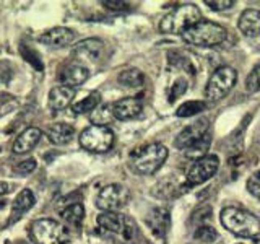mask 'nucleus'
I'll return each instance as SVG.
<instances>
[{
	"label": "nucleus",
	"mask_w": 260,
	"mask_h": 244,
	"mask_svg": "<svg viewBox=\"0 0 260 244\" xmlns=\"http://www.w3.org/2000/svg\"><path fill=\"white\" fill-rule=\"evenodd\" d=\"M219 220L228 231L239 238H257L260 234V220L242 208L226 207L221 210Z\"/></svg>",
	"instance_id": "f257e3e1"
},
{
	"label": "nucleus",
	"mask_w": 260,
	"mask_h": 244,
	"mask_svg": "<svg viewBox=\"0 0 260 244\" xmlns=\"http://www.w3.org/2000/svg\"><path fill=\"white\" fill-rule=\"evenodd\" d=\"M168 160V148L161 143H150L135 150L130 155V166L138 174L148 176L165 165Z\"/></svg>",
	"instance_id": "f03ea898"
},
{
	"label": "nucleus",
	"mask_w": 260,
	"mask_h": 244,
	"mask_svg": "<svg viewBox=\"0 0 260 244\" xmlns=\"http://www.w3.org/2000/svg\"><path fill=\"white\" fill-rule=\"evenodd\" d=\"M228 31L221 24L210 20H202L197 24H193L192 28L187 29L182 39L187 44L197 46V47H215L219 46L226 39Z\"/></svg>",
	"instance_id": "7ed1b4c3"
},
{
	"label": "nucleus",
	"mask_w": 260,
	"mask_h": 244,
	"mask_svg": "<svg viewBox=\"0 0 260 244\" xmlns=\"http://www.w3.org/2000/svg\"><path fill=\"white\" fill-rule=\"evenodd\" d=\"M202 21V12L195 4H185L168 13L159 23V29L168 35H184L193 24Z\"/></svg>",
	"instance_id": "20e7f679"
},
{
	"label": "nucleus",
	"mask_w": 260,
	"mask_h": 244,
	"mask_svg": "<svg viewBox=\"0 0 260 244\" xmlns=\"http://www.w3.org/2000/svg\"><path fill=\"white\" fill-rule=\"evenodd\" d=\"M98 230L104 236L119 238L122 241H130L135 236V223L128 217L119 214V211H103L96 218Z\"/></svg>",
	"instance_id": "39448f33"
},
{
	"label": "nucleus",
	"mask_w": 260,
	"mask_h": 244,
	"mask_svg": "<svg viewBox=\"0 0 260 244\" xmlns=\"http://www.w3.org/2000/svg\"><path fill=\"white\" fill-rule=\"evenodd\" d=\"M31 236L38 244H67L70 239L69 228L51 218L36 220L31 225Z\"/></svg>",
	"instance_id": "423d86ee"
},
{
	"label": "nucleus",
	"mask_w": 260,
	"mask_h": 244,
	"mask_svg": "<svg viewBox=\"0 0 260 244\" xmlns=\"http://www.w3.org/2000/svg\"><path fill=\"white\" fill-rule=\"evenodd\" d=\"M236 80H238V72H236L233 67H219L216 69L207 83L205 88V98L207 101L215 103L223 100V98L231 92V88L236 85Z\"/></svg>",
	"instance_id": "0eeeda50"
},
{
	"label": "nucleus",
	"mask_w": 260,
	"mask_h": 244,
	"mask_svg": "<svg viewBox=\"0 0 260 244\" xmlns=\"http://www.w3.org/2000/svg\"><path fill=\"white\" fill-rule=\"evenodd\" d=\"M80 145L91 153H104L112 148L114 132L104 126H89L80 135Z\"/></svg>",
	"instance_id": "6e6552de"
},
{
	"label": "nucleus",
	"mask_w": 260,
	"mask_h": 244,
	"mask_svg": "<svg viewBox=\"0 0 260 244\" xmlns=\"http://www.w3.org/2000/svg\"><path fill=\"white\" fill-rule=\"evenodd\" d=\"M130 200V192L122 184H109L103 187L96 197V207L104 211H117Z\"/></svg>",
	"instance_id": "1a4fd4ad"
},
{
	"label": "nucleus",
	"mask_w": 260,
	"mask_h": 244,
	"mask_svg": "<svg viewBox=\"0 0 260 244\" xmlns=\"http://www.w3.org/2000/svg\"><path fill=\"white\" fill-rule=\"evenodd\" d=\"M218 166H219V160L216 155H207V157L193 161L185 174L187 184L199 186L207 182L210 177H213L216 174Z\"/></svg>",
	"instance_id": "9d476101"
},
{
	"label": "nucleus",
	"mask_w": 260,
	"mask_h": 244,
	"mask_svg": "<svg viewBox=\"0 0 260 244\" xmlns=\"http://www.w3.org/2000/svg\"><path fill=\"white\" fill-rule=\"evenodd\" d=\"M208 132H210V120L207 117H202L199 120H195L193 124L187 126L182 132L176 137L174 146L179 150H185V148H189L193 142H197L199 138H202Z\"/></svg>",
	"instance_id": "9b49d317"
},
{
	"label": "nucleus",
	"mask_w": 260,
	"mask_h": 244,
	"mask_svg": "<svg viewBox=\"0 0 260 244\" xmlns=\"http://www.w3.org/2000/svg\"><path fill=\"white\" fill-rule=\"evenodd\" d=\"M143 104L135 96L122 98V100L112 103V114L117 120H132L142 114Z\"/></svg>",
	"instance_id": "f8f14e48"
},
{
	"label": "nucleus",
	"mask_w": 260,
	"mask_h": 244,
	"mask_svg": "<svg viewBox=\"0 0 260 244\" xmlns=\"http://www.w3.org/2000/svg\"><path fill=\"white\" fill-rule=\"evenodd\" d=\"M103 49H104L103 41L96 39V38H88L75 46V49H73V55H75L77 60H80V62H96L101 57Z\"/></svg>",
	"instance_id": "ddd939ff"
},
{
	"label": "nucleus",
	"mask_w": 260,
	"mask_h": 244,
	"mask_svg": "<svg viewBox=\"0 0 260 244\" xmlns=\"http://www.w3.org/2000/svg\"><path fill=\"white\" fill-rule=\"evenodd\" d=\"M146 223L151 228V231L154 233V236L158 238H166V234L171 228V215L168 208H153L151 214L146 218Z\"/></svg>",
	"instance_id": "4468645a"
},
{
	"label": "nucleus",
	"mask_w": 260,
	"mask_h": 244,
	"mask_svg": "<svg viewBox=\"0 0 260 244\" xmlns=\"http://www.w3.org/2000/svg\"><path fill=\"white\" fill-rule=\"evenodd\" d=\"M89 77V70L85 67V65L81 64H70L69 67H65L60 75H59V80L60 83L69 86V88H75V86H80L83 85L85 81L88 80Z\"/></svg>",
	"instance_id": "2eb2a0df"
},
{
	"label": "nucleus",
	"mask_w": 260,
	"mask_h": 244,
	"mask_svg": "<svg viewBox=\"0 0 260 244\" xmlns=\"http://www.w3.org/2000/svg\"><path fill=\"white\" fill-rule=\"evenodd\" d=\"M73 39H75V33H73V29L63 28V26L49 29L39 38L41 43L49 47H65V46L72 44Z\"/></svg>",
	"instance_id": "dca6fc26"
},
{
	"label": "nucleus",
	"mask_w": 260,
	"mask_h": 244,
	"mask_svg": "<svg viewBox=\"0 0 260 244\" xmlns=\"http://www.w3.org/2000/svg\"><path fill=\"white\" fill-rule=\"evenodd\" d=\"M238 28L244 36L255 38L260 35V12L255 8H247L239 16Z\"/></svg>",
	"instance_id": "f3484780"
},
{
	"label": "nucleus",
	"mask_w": 260,
	"mask_h": 244,
	"mask_svg": "<svg viewBox=\"0 0 260 244\" xmlns=\"http://www.w3.org/2000/svg\"><path fill=\"white\" fill-rule=\"evenodd\" d=\"M75 98V89L69 86H55L49 92V108L52 111H63L72 104Z\"/></svg>",
	"instance_id": "a211bd4d"
},
{
	"label": "nucleus",
	"mask_w": 260,
	"mask_h": 244,
	"mask_svg": "<svg viewBox=\"0 0 260 244\" xmlns=\"http://www.w3.org/2000/svg\"><path fill=\"white\" fill-rule=\"evenodd\" d=\"M36 202L35 194H32L31 189H23L16 199L13 200V205H12V214H10V223L18 222V220L26 214L29 208H32Z\"/></svg>",
	"instance_id": "6ab92c4d"
},
{
	"label": "nucleus",
	"mask_w": 260,
	"mask_h": 244,
	"mask_svg": "<svg viewBox=\"0 0 260 244\" xmlns=\"http://www.w3.org/2000/svg\"><path fill=\"white\" fill-rule=\"evenodd\" d=\"M46 135L52 143L65 145L72 140L73 135H75V129L70 124H65V122H54V124L47 126Z\"/></svg>",
	"instance_id": "aec40b11"
},
{
	"label": "nucleus",
	"mask_w": 260,
	"mask_h": 244,
	"mask_svg": "<svg viewBox=\"0 0 260 244\" xmlns=\"http://www.w3.org/2000/svg\"><path fill=\"white\" fill-rule=\"evenodd\" d=\"M41 135H43V132L36 127H29L26 130H23V132L16 137V140L13 143V151L20 155L28 153L38 145V142L41 140Z\"/></svg>",
	"instance_id": "412c9836"
},
{
	"label": "nucleus",
	"mask_w": 260,
	"mask_h": 244,
	"mask_svg": "<svg viewBox=\"0 0 260 244\" xmlns=\"http://www.w3.org/2000/svg\"><path fill=\"white\" fill-rule=\"evenodd\" d=\"M60 218L63 220V223L67 226L78 228L85 218V208L81 203H72V205L65 207L60 211Z\"/></svg>",
	"instance_id": "4be33fe9"
},
{
	"label": "nucleus",
	"mask_w": 260,
	"mask_h": 244,
	"mask_svg": "<svg viewBox=\"0 0 260 244\" xmlns=\"http://www.w3.org/2000/svg\"><path fill=\"white\" fill-rule=\"evenodd\" d=\"M210 145H211V134H205L202 138H199L197 142H193L189 148L184 150V155L189 160H200L203 157H207V153L210 150Z\"/></svg>",
	"instance_id": "5701e85b"
},
{
	"label": "nucleus",
	"mask_w": 260,
	"mask_h": 244,
	"mask_svg": "<svg viewBox=\"0 0 260 244\" xmlns=\"http://www.w3.org/2000/svg\"><path fill=\"white\" fill-rule=\"evenodd\" d=\"M100 104H101V95L98 92H93V93H89L86 98H83L81 101L73 104L72 111L75 114H88V112H93Z\"/></svg>",
	"instance_id": "b1692460"
},
{
	"label": "nucleus",
	"mask_w": 260,
	"mask_h": 244,
	"mask_svg": "<svg viewBox=\"0 0 260 244\" xmlns=\"http://www.w3.org/2000/svg\"><path fill=\"white\" fill-rule=\"evenodd\" d=\"M119 83L122 86H127V88H137V86H142L143 81H145V77L143 73L138 70V69H127L124 72L119 73Z\"/></svg>",
	"instance_id": "393cba45"
},
{
	"label": "nucleus",
	"mask_w": 260,
	"mask_h": 244,
	"mask_svg": "<svg viewBox=\"0 0 260 244\" xmlns=\"http://www.w3.org/2000/svg\"><path fill=\"white\" fill-rule=\"evenodd\" d=\"M114 119L112 114V104H103L91 112V120L94 122V126H104L108 127L109 122Z\"/></svg>",
	"instance_id": "a878e982"
},
{
	"label": "nucleus",
	"mask_w": 260,
	"mask_h": 244,
	"mask_svg": "<svg viewBox=\"0 0 260 244\" xmlns=\"http://www.w3.org/2000/svg\"><path fill=\"white\" fill-rule=\"evenodd\" d=\"M207 108V103L205 101H187L184 104H181L176 111V116L177 117H190L199 114L202 111H205Z\"/></svg>",
	"instance_id": "bb28decb"
},
{
	"label": "nucleus",
	"mask_w": 260,
	"mask_h": 244,
	"mask_svg": "<svg viewBox=\"0 0 260 244\" xmlns=\"http://www.w3.org/2000/svg\"><path fill=\"white\" fill-rule=\"evenodd\" d=\"M193 238L203 242V244H211V242H215L216 238H218V233L215 228H211L208 225H202L197 228V231H195L193 234Z\"/></svg>",
	"instance_id": "cd10ccee"
},
{
	"label": "nucleus",
	"mask_w": 260,
	"mask_h": 244,
	"mask_svg": "<svg viewBox=\"0 0 260 244\" xmlns=\"http://www.w3.org/2000/svg\"><path fill=\"white\" fill-rule=\"evenodd\" d=\"M246 89L249 93L260 92V64L249 73V77L246 80Z\"/></svg>",
	"instance_id": "c85d7f7f"
},
{
	"label": "nucleus",
	"mask_w": 260,
	"mask_h": 244,
	"mask_svg": "<svg viewBox=\"0 0 260 244\" xmlns=\"http://www.w3.org/2000/svg\"><path fill=\"white\" fill-rule=\"evenodd\" d=\"M187 86H189V83H187V80H185V78H177V80L174 81L173 88H171L169 101L173 103V101H176V98L182 96V95L187 92Z\"/></svg>",
	"instance_id": "c756f323"
},
{
	"label": "nucleus",
	"mask_w": 260,
	"mask_h": 244,
	"mask_svg": "<svg viewBox=\"0 0 260 244\" xmlns=\"http://www.w3.org/2000/svg\"><path fill=\"white\" fill-rule=\"evenodd\" d=\"M21 54H23V57L26 59L29 64H32L35 67L38 69V70H43L44 69V65H43V62L39 60V54L36 52V51H32V49H28L26 46H21Z\"/></svg>",
	"instance_id": "7c9ffc66"
},
{
	"label": "nucleus",
	"mask_w": 260,
	"mask_h": 244,
	"mask_svg": "<svg viewBox=\"0 0 260 244\" xmlns=\"http://www.w3.org/2000/svg\"><path fill=\"white\" fill-rule=\"evenodd\" d=\"M247 191L255 199H260V171H257L247 179Z\"/></svg>",
	"instance_id": "2f4dec72"
},
{
	"label": "nucleus",
	"mask_w": 260,
	"mask_h": 244,
	"mask_svg": "<svg viewBox=\"0 0 260 244\" xmlns=\"http://www.w3.org/2000/svg\"><path fill=\"white\" fill-rule=\"evenodd\" d=\"M36 166H38L36 160L35 158H28V160L20 161L18 165L15 166V171L18 174H29V173H32V171L36 169Z\"/></svg>",
	"instance_id": "473e14b6"
},
{
	"label": "nucleus",
	"mask_w": 260,
	"mask_h": 244,
	"mask_svg": "<svg viewBox=\"0 0 260 244\" xmlns=\"http://www.w3.org/2000/svg\"><path fill=\"white\" fill-rule=\"evenodd\" d=\"M236 2L234 0H205V5L210 7L213 12H223L228 8H233Z\"/></svg>",
	"instance_id": "72a5a7b5"
},
{
	"label": "nucleus",
	"mask_w": 260,
	"mask_h": 244,
	"mask_svg": "<svg viewBox=\"0 0 260 244\" xmlns=\"http://www.w3.org/2000/svg\"><path fill=\"white\" fill-rule=\"evenodd\" d=\"M106 8H109V10H114V12H120V10H127L128 8V4L127 2H112V0H104L101 2Z\"/></svg>",
	"instance_id": "f704fd0d"
},
{
	"label": "nucleus",
	"mask_w": 260,
	"mask_h": 244,
	"mask_svg": "<svg viewBox=\"0 0 260 244\" xmlns=\"http://www.w3.org/2000/svg\"><path fill=\"white\" fill-rule=\"evenodd\" d=\"M8 192H12V184H8L5 181H0V197Z\"/></svg>",
	"instance_id": "c9c22d12"
},
{
	"label": "nucleus",
	"mask_w": 260,
	"mask_h": 244,
	"mask_svg": "<svg viewBox=\"0 0 260 244\" xmlns=\"http://www.w3.org/2000/svg\"><path fill=\"white\" fill-rule=\"evenodd\" d=\"M257 244H260V241H258V242H257Z\"/></svg>",
	"instance_id": "e433bc0d"
}]
</instances>
